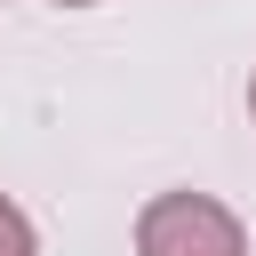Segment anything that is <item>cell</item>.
Segmentation results:
<instances>
[{
	"label": "cell",
	"mask_w": 256,
	"mask_h": 256,
	"mask_svg": "<svg viewBox=\"0 0 256 256\" xmlns=\"http://www.w3.org/2000/svg\"><path fill=\"white\" fill-rule=\"evenodd\" d=\"M0 256H40V232H32V216L0 192Z\"/></svg>",
	"instance_id": "7a4b0ae2"
},
{
	"label": "cell",
	"mask_w": 256,
	"mask_h": 256,
	"mask_svg": "<svg viewBox=\"0 0 256 256\" xmlns=\"http://www.w3.org/2000/svg\"><path fill=\"white\" fill-rule=\"evenodd\" d=\"M56 8H96V0H56Z\"/></svg>",
	"instance_id": "277c9868"
},
{
	"label": "cell",
	"mask_w": 256,
	"mask_h": 256,
	"mask_svg": "<svg viewBox=\"0 0 256 256\" xmlns=\"http://www.w3.org/2000/svg\"><path fill=\"white\" fill-rule=\"evenodd\" d=\"M248 112H256V72H248Z\"/></svg>",
	"instance_id": "3957f363"
},
{
	"label": "cell",
	"mask_w": 256,
	"mask_h": 256,
	"mask_svg": "<svg viewBox=\"0 0 256 256\" xmlns=\"http://www.w3.org/2000/svg\"><path fill=\"white\" fill-rule=\"evenodd\" d=\"M136 256H248V224L208 192H160L136 216Z\"/></svg>",
	"instance_id": "6da1fadb"
}]
</instances>
